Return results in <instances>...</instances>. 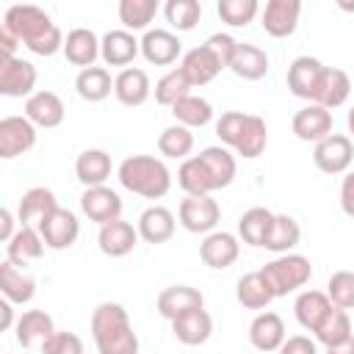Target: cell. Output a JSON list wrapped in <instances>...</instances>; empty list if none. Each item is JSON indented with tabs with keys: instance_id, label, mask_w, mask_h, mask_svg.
<instances>
[{
	"instance_id": "6da1fadb",
	"label": "cell",
	"mask_w": 354,
	"mask_h": 354,
	"mask_svg": "<svg viewBox=\"0 0 354 354\" xmlns=\"http://www.w3.org/2000/svg\"><path fill=\"white\" fill-rule=\"evenodd\" d=\"M3 25L36 55H55L64 50V36L47 11L39 6H8Z\"/></svg>"
},
{
	"instance_id": "7a4b0ae2",
	"label": "cell",
	"mask_w": 354,
	"mask_h": 354,
	"mask_svg": "<svg viewBox=\"0 0 354 354\" xmlns=\"http://www.w3.org/2000/svg\"><path fill=\"white\" fill-rule=\"evenodd\" d=\"M91 337L100 354H138V335L119 301H102L91 313Z\"/></svg>"
},
{
	"instance_id": "3957f363",
	"label": "cell",
	"mask_w": 354,
	"mask_h": 354,
	"mask_svg": "<svg viewBox=\"0 0 354 354\" xmlns=\"http://www.w3.org/2000/svg\"><path fill=\"white\" fill-rule=\"evenodd\" d=\"M216 136L221 138V144H227L230 149H235L246 160L260 158L266 152V144H268L266 119L257 113H243V111L221 113L216 122Z\"/></svg>"
},
{
	"instance_id": "277c9868",
	"label": "cell",
	"mask_w": 354,
	"mask_h": 354,
	"mask_svg": "<svg viewBox=\"0 0 354 354\" xmlns=\"http://www.w3.org/2000/svg\"><path fill=\"white\" fill-rule=\"evenodd\" d=\"M116 177H119L122 188H127L130 194H138L144 199H160L171 188V171L166 169V163L160 158H152V155L124 158L116 169Z\"/></svg>"
},
{
	"instance_id": "5b68a950",
	"label": "cell",
	"mask_w": 354,
	"mask_h": 354,
	"mask_svg": "<svg viewBox=\"0 0 354 354\" xmlns=\"http://www.w3.org/2000/svg\"><path fill=\"white\" fill-rule=\"evenodd\" d=\"M260 274H263L268 290L274 293V299H279V296H288V293L304 288L313 277V266L304 254L288 252V254H277L271 263H266L260 268Z\"/></svg>"
},
{
	"instance_id": "8992f818",
	"label": "cell",
	"mask_w": 354,
	"mask_h": 354,
	"mask_svg": "<svg viewBox=\"0 0 354 354\" xmlns=\"http://www.w3.org/2000/svg\"><path fill=\"white\" fill-rule=\"evenodd\" d=\"M36 147V124L28 116H3L0 119V158L11 160Z\"/></svg>"
},
{
	"instance_id": "52a82bcc",
	"label": "cell",
	"mask_w": 354,
	"mask_h": 354,
	"mask_svg": "<svg viewBox=\"0 0 354 354\" xmlns=\"http://www.w3.org/2000/svg\"><path fill=\"white\" fill-rule=\"evenodd\" d=\"M351 160H354V144L348 136H340V133L326 136L313 149V163L324 174H346Z\"/></svg>"
},
{
	"instance_id": "ba28073f",
	"label": "cell",
	"mask_w": 354,
	"mask_h": 354,
	"mask_svg": "<svg viewBox=\"0 0 354 354\" xmlns=\"http://www.w3.org/2000/svg\"><path fill=\"white\" fill-rule=\"evenodd\" d=\"M180 224L183 230L194 232V235H210L221 218V210H218V202L213 196H185L180 202Z\"/></svg>"
},
{
	"instance_id": "9c48e42d",
	"label": "cell",
	"mask_w": 354,
	"mask_h": 354,
	"mask_svg": "<svg viewBox=\"0 0 354 354\" xmlns=\"http://www.w3.org/2000/svg\"><path fill=\"white\" fill-rule=\"evenodd\" d=\"M36 80L39 72L30 61L14 55V58H0V94L3 97H30L36 94Z\"/></svg>"
},
{
	"instance_id": "30bf717a",
	"label": "cell",
	"mask_w": 354,
	"mask_h": 354,
	"mask_svg": "<svg viewBox=\"0 0 354 354\" xmlns=\"http://www.w3.org/2000/svg\"><path fill=\"white\" fill-rule=\"evenodd\" d=\"M80 210L88 221L105 227L111 221H116L122 216V199L113 188L108 185H97V188H86L80 194Z\"/></svg>"
},
{
	"instance_id": "8fae6325",
	"label": "cell",
	"mask_w": 354,
	"mask_h": 354,
	"mask_svg": "<svg viewBox=\"0 0 354 354\" xmlns=\"http://www.w3.org/2000/svg\"><path fill=\"white\" fill-rule=\"evenodd\" d=\"M39 232H41L47 249L61 252V249H69V246L77 241V235H80V221H77V216H75L72 210L58 207V210H53V213L39 224Z\"/></svg>"
},
{
	"instance_id": "7c38bea8",
	"label": "cell",
	"mask_w": 354,
	"mask_h": 354,
	"mask_svg": "<svg viewBox=\"0 0 354 354\" xmlns=\"http://www.w3.org/2000/svg\"><path fill=\"white\" fill-rule=\"evenodd\" d=\"M301 17V3L299 0H268L266 8L260 11V25L268 36L285 39L296 30Z\"/></svg>"
},
{
	"instance_id": "4fadbf2b",
	"label": "cell",
	"mask_w": 354,
	"mask_h": 354,
	"mask_svg": "<svg viewBox=\"0 0 354 354\" xmlns=\"http://www.w3.org/2000/svg\"><path fill=\"white\" fill-rule=\"evenodd\" d=\"M290 130L299 141H324L326 136H332V111L315 105V102H307L301 111L293 113L290 119Z\"/></svg>"
},
{
	"instance_id": "5bb4252c",
	"label": "cell",
	"mask_w": 354,
	"mask_h": 354,
	"mask_svg": "<svg viewBox=\"0 0 354 354\" xmlns=\"http://www.w3.org/2000/svg\"><path fill=\"white\" fill-rule=\"evenodd\" d=\"M155 307L166 321H174L180 315L191 313V310L205 307V296H202L199 288H191V285H169L158 293Z\"/></svg>"
},
{
	"instance_id": "9a60e30c",
	"label": "cell",
	"mask_w": 354,
	"mask_h": 354,
	"mask_svg": "<svg viewBox=\"0 0 354 354\" xmlns=\"http://www.w3.org/2000/svg\"><path fill=\"white\" fill-rule=\"evenodd\" d=\"M324 69H326V66H324L318 58H313V55H299V58L288 66V88H290V94L299 97V100L313 102Z\"/></svg>"
},
{
	"instance_id": "2e32d148",
	"label": "cell",
	"mask_w": 354,
	"mask_h": 354,
	"mask_svg": "<svg viewBox=\"0 0 354 354\" xmlns=\"http://www.w3.org/2000/svg\"><path fill=\"white\" fill-rule=\"evenodd\" d=\"M238 254H241L238 238L232 232H224V230H213L199 243V257L207 268H230L238 260Z\"/></svg>"
},
{
	"instance_id": "e0dca14e",
	"label": "cell",
	"mask_w": 354,
	"mask_h": 354,
	"mask_svg": "<svg viewBox=\"0 0 354 354\" xmlns=\"http://www.w3.org/2000/svg\"><path fill=\"white\" fill-rule=\"evenodd\" d=\"M180 53H183V41L177 39V33H171L166 28H155L141 36V55L155 66L174 64L180 58Z\"/></svg>"
},
{
	"instance_id": "ac0fdd59",
	"label": "cell",
	"mask_w": 354,
	"mask_h": 354,
	"mask_svg": "<svg viewBox=\"0 0 354 354\" xmlns=\"http://www.w3.org/2000/svg\"><path fill=\"white\" fill-rule=\"evenodd\" d=\"M53 210H58L55 194L44 185H36L22 194L19 207H17V221H19V227H39Z\"/></svg>"
},
{
	"instance_id": "d6986e66",
	"label": "cell",
	"mask_w": 354,
	"mask_h": 354,
	"mask_svg": "<svg viewBox=\"0 0 354 354\" xmlns=\"http://www.w3.org/2000/svg\"><path fill=\"white\" fill-rule=\"evenodd\" d=\"M25 116H28L36 127L50 130V127H58V124L64 122L66 108H64V102H61V97H58L55 91L41 88V91H36V94H30V97L25 100Z\"/></svg>"
},
{
	"instance_id": "ffe728a7",
	"label": "cell",
	"mask_w": 354,
	"mask_h": 354,
	"mask_svg": "<svg viewBox=\"0 0 354 354\" xmlns=\"http://www.w3.org/2000/svg\"><path fill=\"white\" fill-rule=\"evenodd\" d=\"M138 53H141V41L130 30H124V28L108 30L100 39V55H102V61L108 66H124L127 69V64H133V58Z\"/></svg>"
},
{
	"instance_id": "44dd1931",
	"label": "cell",
	"mask_w": 354,
	"mask_h": 354,
	"mask_svg": "<svg viewBox=\"0 0 354 354\" xmlns=\"http://www.w3.org/2000/svg\"><path fill=\"white\" fill-rule=\"evenodd\" d=\"M149 91H152L149 75H147L144 69H138V66H127V69H122V72L113 77V97H116L122 105H127V108L144 105V102L149 100Z\"/></svg>"
},
{
	"instance_id": "7402d4cb",
	"label": "cell",
	"mask_w": 354,
	"mask_h": 354,
	"mask_svg": "<svg viewBox=\"0 0 354 354\" xmlns=\"http://www.w3.org/2000/svg\"><path fill=\"white\" fill-rule=\"evenodd\" d=\"M138 227H133L130 221H111L105 227H100V235H97V243H100V252L108 254V257H124L136 249L138 243Z\"/></svg>"
},
{
	"instance_id": "603a6c76",
	"label": "cell",
	"mask_w": 354,
	"mask_h": 354,
	"mask_svg": "<svg viewBox=\"0 0 354 354\" xmlns=\"http://www.w3.org/2000/svg\"><path fill=\"white\" fill-rule=\"evenodd\" d=\"M180 69L185 72V77L191 80V86H205V83H210L224 66H221V61L216 58V53H213L207 44H199V47H194V50H188V53L183 55Z\"/></svg>"
},
{
	"instance_id": "cb8c5ba5",
	"label": "cell",
	"mask_w": 354,
	"mask_h": 354,
	"mask_svg": "<svg viewBox=\"0 0 354 354\" xmlns=\"http://www.w3.org/2000/svg\"><path fill=\"white\" fill-rule=\"evenodd\" d=\"M348 94H351V77L337 66H326L321 80H318L313 102L326 108V111H332V108H340L348 100Z\"/></svg>"
},
{
	"instance_id": "d4e9b609",
	"label": "cell",
	"mask_w": 354,
	"mask_h": 354,
	"mask_svg": "<svg viewBox=\"0 0 354 354\" xmlns=\"http://www.w3.org/2000/svg\"><path fill=\"white\" fill-rule=\"evenodd\" d=\"M171 332L183 346H202L213 335V318H210V313L205 307H199V310H191V313L174 318L171 321Z\"/></svg>"
},
{
	"instance_id": "484cf974",
	"label": "cell",
	"mask_w": 354,
	"mask_h": 354,
	"mask_svg": "<svg viewBox=\"0 0 354 354\" xmlns=\"http://www.w3.org/2000/svg\"><path fill=\"white\" fill-rule=\"evenodd\" d=\"M64 55L69 64L80 66V69H88L94 66L97 55H100V39L94 30L88 28H72L64 39Z\"/></svg>"
},
{
	"instance_id": "4316f807",
	"label": "cell",
	"mask_w": 354,
	"mask_h": 354,
	"mask_svg": "<svg viewBox=\"0 0 354 354\" xmlns=\"http://www.w3.org/2000/svg\"><path fill=\"white\" fill-rule=\"evenodd\" d=\"M0 293L11 304H28L36 296V279L25 274L19 266H14L11 260H6L0 263Z\"/></svg>"
},
{
	"instance_id": "83f0119b",
	"label": "cell",
	"mask_w": 354,
	"mask_h": 354,
	"mask_svg": "<svg viewBox=\"0 0 354 354\" xmlns=\"http://www.w3.org/2000/svg\"><path fill=\"white\" fill-rule=\"evenodd\" d=\"M249 343L257 351H279V346L285 343V324L277 313H260L254 315V321L249 324Z\"/></svg>"
},
{
	"instance_id": "f1b7e54d",
	"label": "cell",
	"mask_w": 354,
	"mask_h": 354,
	"mask_svg": "<svg viewBox=\"0 0 354 354\" xmlns=\"http://www.w3.org/2000/svg\"><path fill=\"white\" fill-rule=\"evenodd\" d=\"M174 213L163 205H152L138 216V235L147 243H166L174 235Z\"/></svg>"
},
{
	"instance_id": "f546056e",
	"label": "cell",
	"mask_w": 354,
	"mask_h": 354,
	"mask_svg": "<svg viewBox=\"0 0 354 354\" xmlns=\"http://www.w3.org/2000/svg\"><path fill=\"white\" fill-rule=\"evenodd\" d=\"M111 155L105 149H83L75 160V177L86 185V188H97L105 185V180L111 177Z\"/></svg>"
},
{
	"instance_id": "4dcf8cb0",
	"label": "cell",
	"mask_w": 354,
	"mask_h": 354,
	"mask_svg": "<svg viewBox=\"0 0 354 354\" xmlns=\"http://www.w3.org/2000/svg\"><path fill=\"white\" fill-rule=\"evenodd\" d=\"M41 254H44V238L39 227H19L14 238L6 243V260H11L19 268L30 260H39Z\"/></svg>"
},
{
	"instance_id": "1f68e13d",
	"label": "cell",
	"mask_w": 354,
	"mask_h": 354,
	"mask_svg": "<svg viewBox=\"0 0 354 354\" xmlns=\"http://www.w3.org/2000/svg\"><path fill=\"white\" fill-rule=\"evenodd\" d=\"M332 307H335V304L329 301L326 293H321V290H304V293L296 296L293 313H296V321L301 324V329L315 332Z\"/></svg>"
},
{
	"instance_id": "d6a6232c",
	"label": "cell",
	"mask_w": 354,
	"mask_h": 354,
	"mask_svg": "<svg viewBox=\"0 0 354 354\" xmlns=\"http://www.w3.org/2000/svg\"><path fill=\"white\" fill-rule=\"evenodd\" d=\"M199 160L205 163L216 191L218 188H227L232 180H235V171H238V163H235V155L227 149V147H205L199 152Z\"/></svg>"
},
{
	"instance_id": "836d02e7",
	"label": "cell",
	"mask_w": 354,
	"mask_h": 354,
	"mask_svg": "<svg viewBox=\"0 0 354 354\" xmlns=\"http://www.w3.org/2000/svg\"><path fill=\"white\" fill-rule=\"evenodd\" d=\"M53 332H55V324L44 310H28L17 321V343L25 348H30L36 343L41 346Z\"/></svg>"
},
{
	"instance_id": "e575fe53",
	"label": "cell",
	"mask_w": 354,
	"mask_h": 354,
	"mask_svg": "<svg viewBox=\"0 0 354 354\" xmlns=\"http://www.w3.org/2000/svg\"><path fill=\"white\" fill-rule=\"evenodd\" d=\"M230 69H232L238 77H243V80H260V77H266V72H268V55H266V50H260L257 44L238 41V50H235V55H232Z\"/></svg>"
},
{
	"instance_id": "d590c367",
	"label": "cell",
	"mask_w": 354,
	"mask_h": 354,
	"mask_svg": "<svg viewBox=\"0 0 354 354\" xmlns=\"http://www.w3.org/2000/svg\"><path fill=\"white\" fill-rule=\"evenodd\" d=\"M75 91H77V97L86 100V102H102V100L113 91L111 72H108L105 66L80 69L77 77H75Z\"/></svg>"
},
{
	"instance_id": "8d00e7d4",
	"label": "cell",
	"mask_w": 354,
	"mask_h": 354,
	"mask_svg": "<svg viewBox=\"0 0 354 354\" xmlns=\"http://www.w3.org/2000/svg\"><path fill=\"white\" fill-rule=\"evenodd\" d=\"M177 183H180V188H183L188 196H210V194L216 191V185H213V180H210V174H207V169H205V163L199 160V155L185 158V160L180 163V169H177Z\"/></svg>"
},
{
	"instance_id": "74e56055",
	"label": "cell",
	"mask_w": 354,
	"mask_h": 354,
	"mask_svg": "<svg viewBox=\"0 0 354 354\" xmlns=\"http://www.w3.org/2000/svg\"><path fill=\"white\" fill-rule=\"evenodd\" d=\"M299 241H301L299 221L288 213H279V216H274V224L268 230V238H266L263 249H268L274 254H288L293 246H299Z\"/></svg>"
},
{
	"instance_id": "f35d334b",
	"label": "cell",
	"mask_w": 354,
	"mask_h": 354,
	"mask_svg": "<svg viewBox=\"0 0 354 354\" xmlns=\"http://www.w3.org/2000/svg\"><path fill=\"white\" fill-rule=\"evenodd\" d=\"M235 299L238 304H243L246 310H263L274 301V293L268 290L266 279L260 271H252V274H243L235 285Z\"/></svg>"
},
{
	"instance_id": "ab89813d",
	"label": "cell",
	"mask_w": 354,
	"mask_h": 354,
	"mask_svg": "<svg viewBox=\"0 0 354 354\" xmlns=\"http://www.w3.org/2000/svg\"><path fill=\"white\" fill-rule=\"evenodd\" d=\"M271 224H274V213L268 207H249L238 221V235L249 246H263Z\"/></svg>"
},
{
	"instance_id": "60d3db41",
	"label": "cell",
	"mask_w": 354,
	"mask_h": 354,
	"mask_svg": "<svg viewBox=\"0 0 354 354\" xmlns=\"http://www.w3.org/2000/svg\"><path fill=\"white\" fill-rule=\"evenodd\" d=\"M177 124L194 130V127H205L210 119H213V105L205 100V97H196V94H188L183 97L174 108H171Z\"/></svg>"
},
{
	"instance_id": "b9f144b4",
	"label": "cell",
	"mask_w": 354,
	"mask_h": 354,
	"mask_svg": "<svg viewBox=\"0 0 354 354\" xmlns=\"http://www.w3.org/2000/svg\"><path fill=\"white\" fill-rule=\"evenodd\" d=\"M318 343H324L326 348L329 346H337L343 340H348L354 332H351V318H348V310H340V307H332L326 313V318L321 321V326L313 332Z\"/></svg>"
},
{
	"instance_id": "7bdbcfd3",
	"label": "cell",
	"mask_w": 354,
	"mask_h": 354,
	"mask_svg": "<svg viewBox=\"0 0 354 354\" xmlns=\"http://www.w3.org/2000/svg\"><path fill=\"white\" fill-rule=\"evenodd\" d=\"M191 80L185 77V72L177 66V69H169L158 83H155V100L158 105H166V108H174L183 97L191 94Z\"/></svg>"
},
{
	"instance_id": "ee69618b",
	"label": "cell",
	"mask_w": 354,
	"mask_h": 354,
	"mask_svg": "<svg viewBox=\"0 0 354 354\" xmlns=\"http://www.w3.org/2000/svg\"><path fill=\"white\" fill-rule=\"evenodd\" d=\"M158 14V0H122L119 3V22L124 30H147Z\"/></svg>"
},
{
	"instance_id": "f6af8a7d",
	"label": "cell",
	"mask_w": 354,
	"mask_h": 354,
	"mask_svg": "<svg viewBox=\"0 0 354 354\" xmlns=\"http://www.w3.org/2000/svg\"><path fill=\"white\" fill-rule=\"evenodd\" d=\"M158 149L166 158L185 160L191 155V149H194V133L188 127H183V124H171L158 136Z\"/></svg>"
},
{
	"instance_id": "bcb514c9",
	"label": "cell",
	"mask_w": 354,
	"mask_h": 354,
	"mask_svg": "<svg viewBox=\"0 0 354 354\" xmlns=\"http://www.w3.org/2000/svg\"><path fill=\"white\" fill-rule=\"evenodd\" d=\"M163 14L174 30H194L202 17V3L199 0H169L163 6Z\"/></svg>"
},
{
	"instance_id": "7dc6e473",
	"label": "cell",
	"mask_w": 354,
	"mask_h": 354,
	"mask_svg": "<svg viewBox=\"0 0 354 354\" xmlns=\"http://www.w3.org/2000/svg\"><path fill=\"white\" fill-rule=\"evenodd\" d=\"M216 11H218L221 22H227L232 28H243L257 17L260 6H257V0H218Z\"/></svg>"
},
{
	"instance_id": "c3c4849f",
	"label": "cell",
	"mask_w": 354,
	"mask_h": 354,
	"mask_svg": "<svg viewBox=\"0 0 354 354\" xmlns=\"http://www.w3.org/2000/svg\"><path fill=\"white\" fill-rule=\"evenodd\" d=\"M326 296L335 307L351 310L354 307V271H335L326 282Z\"/></svg>"
},
{
	"instance_id": "681fc988",
	"label": "cell",
	"mask_w": 354,
	"mask_h": 354,
	"mask_svg": "<svg viewBox=\"0 0 354 354\" xmlns=\"http://www.w3.org/2000/svg\"><path fill=\"white\" fill-rule=\"evenodd\" d=\"M41 354H83V340L75 332H53L41 343Z\"/></svg>"
},
{
	"instance_id": "f907efd6",
	"label": "cell",
	"mask_w": 354,
	"mask_h": 354,
	"mask_svg": "<svg viewBox=\"0 0 354 354\" xmlns=\"http://www.w3.org/2000/svg\"><path fill=\"white\" fill-rule=\"evenodd\" d=\"M205 44L216 53V58L221 61V66H224V69H230L232 55H235V50H238V41H235L230 33H213V36H207V41H205Z\"/></svg>"
},
{
	"instance_id": "816d5d0a",
	"label": "cell",
	"mask_w": 354,
	"mask_h": 354,
	"mask_svg": "<svg viewBox=\"0 0 354 354\" xmlns=\"http://www.w3.org/2000/svg\"><path fill=\"white\" fill-rule=\"evenodd\" d=\"M279 354H318V346L307 335H293V337H285V343L279 346Z\"/></svg>"
},
{
	"instance_id": "f5cc1de1",
	"label": "cell",
	"mask_w": 354,
	"mask_h": 354,
	"mask_svg": "<svg viewBox=\"0 0 354 354\" xmlns=\"http://www.w3.org/2000/svg\"><path fill=\"white\" fill-rule=\"evenodd\" d=\"M340 207L348 218H354V169L346 171L343 183H340Z\"/></svg>"
},
{
	"instance_id": "db71d44e",
	"label": "cell",
	"mask_w": 354,
	"mask_h": 354,
	"mask_svg": "<svg viewBox=\"0 0 354 354\" xmlns=\"http://www.w3.org/2000/svg\"><path fill=\"white\" fill-rule=\"evenodd\" d=\"M17 44H19V39L6 25H0V58H14Z\"/></svg>"
},
{
	"instance_id": "11a10c76",
	"label": "cell",
	"mask_w": 354,
	"mask_h": 354,
	"mask_svg": "<svg viewBox=\"0 0 354 354\" xmlns=\"http://www.w3.org/2000/svg\"><path fill=\"white\" fill-rule=\"evenodd\" d=\"M14 232H17V230H14V216H11L8 207H3V210H0V241L8 243V241L14 238Z\"/></svg>"
},
{
	"instance_id": "9f6ffc18",
	"label": "cell",
	"mask_w": 354,
	"mask_h": 354,
	"mask_svg": "<svg viewBox=\"0 0 354 354\" xmlns=\"http://www.w3.org/2000/svg\"><path fill=\"white\" fill-rule=\"evenodd\" d=\"M0 315H3L0 329H8V326L14 324V310H11V301H8V299H3V301H0Z\"/></svg>"
},
{
	"instance_id": "6f0895ef",
	"label": "cell",
	"mask_w": 354,
	"mask_h": 354,
	"mask_svg": "<svg viewBox=\"0 0 354 354\" xmlns=\"http://www.w3.org/2000/svg\"><path fill=\"white\" fill-rule=\"evenodd\" d=\"M326 354H354V335H351L348 340L337 343V346H329V348H326Z\"/></svg>"
},
{
	"instance_id": "680465c9",
	"label": "cell",
	"mask_w": 354,
	"mask_h": 354,
	"mask_svg": "<svg viewBox=\"0 0 354 354\" xmlns=\"http://www.w3.org/2000/svg\"><path fill=\"white\" fill-rule=\"evenodd\" d=\"M346 124H348V133L354 136V105H351V111H348V116H346Z\"/></svg>"
},
{
	"instance_id": "91938a15",
	"label": "cell",
	"mask_w": 354,
	"mask_h": 354,
	"mask_svg": "<svg viewBox=\"0 0 354 354\" xmlns=\"http://www.w3.org/2000/svg\"><path fill=\"white\" fill-rule=\"evenodd\" d=\"M337 6H340L343 11H354V3H346V0H337Z\"/></svg>"
}]
</instances>
